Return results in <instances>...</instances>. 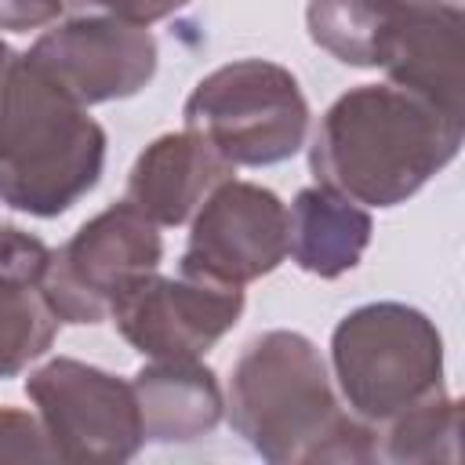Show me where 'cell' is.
Wrapping results in <instances>:
<instances>
[{"instance_id":"6da1fadb","label":"cell","mask_w":465,"mask_h":465,"mask_svg":"<svg viewBox=\"0 0 465 465\" xmlns=\"http://www.w3.org/2000/svg\"><path fill=\"white\" fill-rule=\"evenodd\" d=\"M461 145V116L396 84L338 98L312 142L316 178L360 203L392 207L421 189Z\"/></svg>"},{"instance_id":"7a4b0ae2","label":"cell","mask_w":465,"mask_h":465,"mask_svg":"<svg viewBox=\"0 0 465 465\" xmlns=\"http://www.w3.org/2000/svg\"><path fill=\"white\" fill-rule=\"evenodd\" d=\"M229 418L269 461H363L371 429L338 411L312 341L272 331L247 345L229 385Z\"/></svg>"},{"instance_id":"3957f363","label":"cell","mask_w":465,"mask_h":465,"mask_svg":"<svg viewBox=\"0 0 465 465\" xmlns=\"http://www.w3.org/2000/svg\"><path fill=\"white\" fill-rule=\"evenodd\" d=\"M105 134L25 54L0 62V200L51 218L102 174Z\"/></svg>"},{"instance_id":"277c9868","label":"cell","mask_w":465,"mask_h":465,"mask_svg":"<svg viewBox=\"0 0 465 465\" xmlns=\"http://www.w3.org/2000/svg\"><path fill=\"white\" fill-rule=\"evenodd\" d=\"M309 33L349 65H381L396 87L461 116V7L443 0H312Z\"/></svg>"},{"instance_id":"5b68a950","label":"cell","mask_w":465,"mask_h":465,"mask_svg":"<svg viewBox=\"0 0 465 465\" xmlns=\"http://www.w3.org/2000/svg\"><path fill=\"white\" fill-rule=\"evenodd\" d=\"M185 127L203 134L229 163L258 167L298 153L309 105L287 69L243 58L196 84L185 102Z\"/></svg>"},{"instance_id":"8992f818","label":"cell","mask_w":465,"mask_h":465,"mask_svg":"<svg viewBox=\"0 0 465 465\" xmlns=\"http://www.w3.org/2000/svg\"><path fill=\"white\" fill-rule=\"evenodd\" d=\"M334 367L363 418H396L440 389V334L407 305H367L338 323Z\"/></svg>"},{"instance_id":"52a82bcc","label":"cell","mask_w":465,"mask_h":465,"mask_svg":"<svg viewBox=\"0 0 465 465\" xmlns=\"http://www.w3.org/2000/svg\"><path fill=\"white\" fill-rule=\"evenodd\" d=\"M25 392L40 407L51 458L124 461L145 440L134 385L98 367L51 360L36 374H29Z\"/></svg>"},{"instance_id":"ba28073f","label":"cell","mask_w":465,"mask_h":465,"mask_svg":"<svg viewBox=\"0 0 465 465\" xmlns=\"http://www.w3.org/2000/svg\"><path fill=\"white\" fill-rule=\"evenodd\" d=\"M160 262V232L134 203H113L91 218L62 251H51L40 291L58 320L98 323L116 287Z\"/></svg>"},{"instance_id":"9c48e42d","label":"cell","mask_w":465,"mask_h":465,"mask_svg":"<svg viewBox=\"0 0 465 465\" xmlns=\"http://www.w3.org/2000/svg\"><path fill=\"white\" fill-rule=\"evenodd\" d=\"M243 291L211 280H167L138 272L124 280L109 302L120 334L153 360H196L240 316Z\"/></svg>"},{"instance_id":"30bf717a","label":"cell","mask_w":465,"mask_h":465,"mask_svg":"<svg viewBox=\"0 0 465 465\" xmlns=\"http://www.w3.org/2000/svg\"><path fill=\"white\" fill-rule=\"evenodd\" d=\"M287 258V211L283 203L251 182H222L196 225L182 258V276L243 287L272 272Z\"/></svg>"},{"instance_id":"8fae6325","label":"cell","mask_w":465,"mask_h":465,"mask_svg":"<svg viewBox=\"0 0 465 465\" xmlns=\"http://www.w3.org/2000/svg\"><path fill=\"white\" fill-rule=\"evenodd\" d=\"M80 105L134 94L156 69V44L120 18H76L44 33L25 54Z\"/></svg>"},{"instance_id":"7c38bea8","label":"cell","mask_w":465,"mask_h":465,"mask_svg":"<svg viewBox=\"0 0 465 465\" xmlns=\"http://www.w3.org/2000/svg\"><path fill=\"white\" fill-rule=\"evenodd\" d=\"M232 163L196 131L163 134L153 142L127 182V203H134L149 222L178 225L185 222L200 200L229 178Z\"/></svg>"},{"instance_id":"4fadbf2b","label":"cell","mask_w":465,"mask_h":465,"mask_svg":"<svg viewBox=\"0 0 465 465\" xmlns=\"http://www.w3.org/2000/svg\"><path fill=\"white\" fill-rule=\"evenodd\" d=\"M371 240V218L349 196L316 185L302 189L287 211V254L316 276L352 269Z\"/></svg>"},{"instance_id":"5bb4252c","label":"cell","mask_w":465,"mask_h":465,"mask_svg":"<svg viewBox=\"0 0 465 465\" xmlns=\"http://www.w3.org/2000/svg\"><path fill=\"white\" fill-rule=\"evenodd\" d=\"M145 440H193L222 418V392L196 360H156L134 374Z\"/></svg>"},{"instance_id":"9a60e30c","label":"cell","mask_w":465,"mask_h":465,"mask_svg":"<svg viewBox=\"0 0 465 465\" xmlns=\"http://www.w3.org/2000/svg\"><path fill=\"white\" fill-rule=\"evenodd\" d=\"M58 316L29 280L0 272V378L18 374L54 338Z\"/></svg>"},{"instance_id":"2e32d148","label":"cell","mask_w":465,"mask_h":465,"mask_svg":"<svg viewBox=\"0 0 465 465\" xmlns=\"http://www.w3.org/2000/svg\"><path fill=\"white\" fill-rule=\"evenodd\" d=\"M47 262H51V251L36 236H29L15 225H0V272L4 276L29 280V283L40 287V280L47 272Z\"/></svg>"},{"instance_id":"e0dca14e","label":"cell","mask_w":465,"mask_h":465,"mask_svg":"<svg viewBox=\"0 0 465 465\" xmlns=\"http://www.w3.org/2000/svg\"><path fill=\"white\" fill-rule=\"evenodd\" d=\"M25 458H33V461L51 458L44 429L29 414L0 407V461H25Z\"/></svg>"},{"instance_id":"ac0fdd59","label":"cell","mask_w":465,"mask_h":465,"mask_svg":"<svg viewBox=\"0 0 465 465\" xmlns=\"http://www.w3.org/2000/svg\"><path fill=\"white\" fill-rule=\"evenodd\" d=\"M105 7L113 18L120 22H131V25H145V22H156L163 15H171L174 7H182L185 0H65V7Z\"/></svg>"},{"instance_id":"d6986e66","label":"cell","mask_w":465,"mask_h":465,"mask_svg":"<svg viewBox=\"0 0 465 465\" xmlns=\"http://www.w3.org/2000/svg\"><path fill=\"white\" fill-rule=\"evenodd\" d=\"M65 11V0H0V25L4 29H36Z\"/></svg>"},{"instance_id":"ffe728a7","label":"cell","mask_w":465,"mask_h":465,"mask_svg":"<svg viewBox=\"0 0 465 465\" xmlns=\"http://www.w3.org/2000/svg\"><path fill=\"white\" fill-rule=\"evenodd\" d=\"M4 58H7V47H4V44H0V62H4Z\"/></svg>"}]
</instances>
